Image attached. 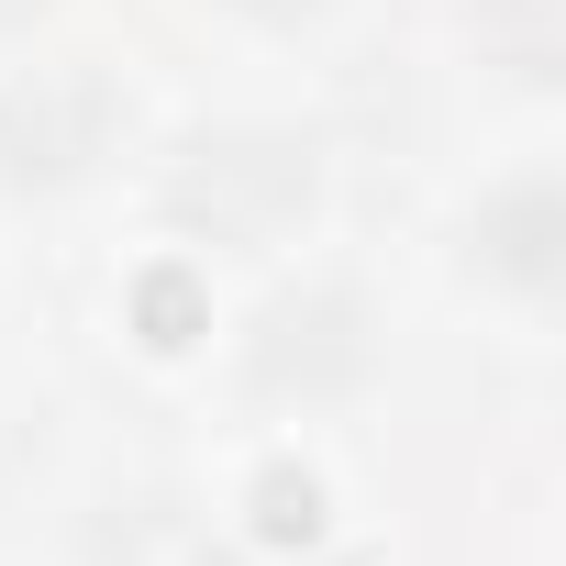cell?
I'll list each match as a JSON object with an SVG mask.
<instances>
[{"mask_svg": "<svg viewBox=\"0 0 566 566\" xmlns=\"http://www.w3.org/2000/svg\"><path fill=\"white\" fill-rule=\"evenodd\" d=\"M312 200H323V156H312L301 134H266V123L200 134V145L167 167V222L200 233V244H222V255L290 244V233L312 222Z\"/></svg>", "mask_w": 566, "mask_h": 566, "instance_id": "1", "label": "cell"}, {"mask_svg": "<svg viewBox=\"0 0 566 566\" xmlns=\"http://www.w3.org/2000/svg\"><path fill=\"white\" fill-rule=\"evenodd\" d=\"M123 134H134V101L112 90V67L56 56L0 90V189H78L112 167Z\"/></svg>", "mask_w": 566, "mask_h": 566, "instance_id": "2", "label": "cell"}, {"mask_svg": "<svg viewBox=\"0 0 566 566\" xmlns=\"http://www.w3.org/2000/svg\"><path fill=\"white\" fill-rule=\"evenodd\" d=\"M356 378H367V312H356V290L266 301V323L244 334V389L255 400H334Z\"/></svg>", "mask_w": 566, "mask_h": 566, "instance_id": "3", "label": "cell"}, {"mask_svg": "<svg viewBox=\"0 0 566 566\" xmlns=\"http://www.w3.org/2000/svg\"><path fill=\"white\" fill-rule=\"evenodd\" d=\"M555 244H566V211H555V178H522L478 211V266L511 277V290H555Z\"/></svg>", "mask_w": 566, "mask_h": 566, "instance_id": "4", "label": "cell"}, {"mask_svg": "<svg viewBox=\"0 0 566 566\" xmlns=\"http://www.w3.org/2000/svg\"><path fill=\"white\" fill-rule=\"evenodd\" d=\"M222 12H244V23H312L323 0H222Z\"/></svg>", "mask_w": 566, "mask_h": 566, "instance_id": "5", "label": "cell"}, {"mask_svg": "<svg viewBox=\"0 0 566 566\" xmlns=\"http://www.w3.org/2000/svg\"><path fill=\"white\" fill-rule=\"evenodd\" d=\"M34 12H45V0H0V23H34Z\"/></svg>", "mask_w": 566, "mask_h": 566, "instance_id": "6", "label": "cell"}]
</instances>
